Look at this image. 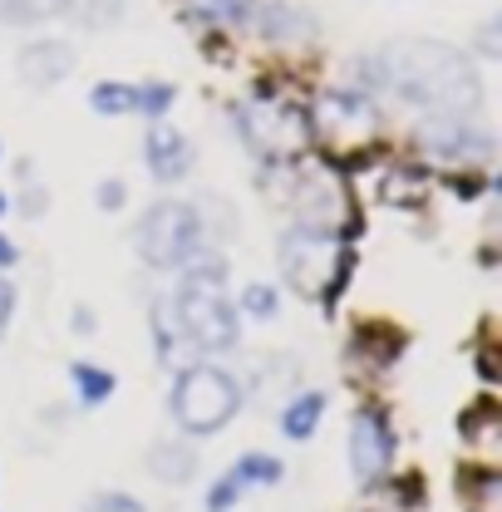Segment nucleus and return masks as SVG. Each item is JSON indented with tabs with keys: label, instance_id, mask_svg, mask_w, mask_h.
Instances as JSON below:
<instances>
[{
	"label": "nucleus",
	"instance_id": "17",
	"mask_svg": "<svg viewBox=\"0 0 502 512\" xmlns=\"http://www.w3.org/2000/svg\"><path fill=\"white\" fill-rule=\"evenodd\" d=\"M69 380H74V394H79V404H104L109 394H114V375L109 370H99V365H69Z\"/></svg>",
	"mask_w": 502,
	"mask_h": 512
},
{
	"label": "nucleus",
	"instance_id": "7",
	"mask_svg": "<svg viewBox=\"0 0 502 512\" xmlns=\"http://www.w3.org/2000/svg\"><path fill=\"white\" fill-rule=\"evenodd\" d=\"M375 104L365 99V94H355V89H330V94H320V104H315L311 114V133H320L325 143H345V153H360V148H370L375 143Z\"/></svg>",
	"mask_w": 502,
	"mask_h": 512
},
{
	"label": "nucleus",
	"instance_id": "20",
	"mask_svg": "<svg viewBox=\"0 0 502 512\" xmlns=\"http://www.w3.org/2000/svg\"><path fill=\"white\" fill-rule=\"evenodd\" d=\"M89 104H94V114H133V84L104 79V84H94Z\"/></svg>",
	"mask_w": 502,
	"mask_h": 512
},
{
	"label": "nucleus",
	"instance_id": "23",
	"mask_svg": "<svg viewBox=\"0 0 502 512\" xmlns=\"http://www.w3.org/2000/svg\"><path fill=\"white\" fill-rule=\"evenodd\" d=\"M389 498H394L399 508H419V503H424V473H404V478H394V483H389Z\"/></svg>",
	"mask_w": 502,
	"mask_h": 512
},
{
	"label": "nucleus",
	"instance_id": "16",
	"mask_svg": "<svg viewBox=\"0 0 502 512\" xmlns=\"http://www.w3.org/2000/svg\"><path fill=\"white\" fill-rule=\"evenodd\" d=\"M320 414H325V394H301L286 414H281V429H286V439H311L315 424H320Z\"/></svg>",
	"mask_w": 502,
	"mask_h": 512
},
{
	"label": "nucleus",
	"instance_id": "27",
	"mask_svg": "<svg viewBox=\"0 0 502 512\" xmlns=\"http://www.w3.org/2000/svg\"><path fill=\"white\" fill-rule=\"evenodd\" d=\"M89 512H143V503L128 498V493H104V498H94V508Z\"/></svg>",
	"mask_w": 502,
	"mask_h": 512
},
{
	"label": "nucleus",
	"instance_id": "9",
	"mask_svg": "<svg viewBox=\"0 0 502 512\" xmlns=\"http://www.w3.org/2000/svg\"><path fill=\"white\" fill-rule=\"evenodd\" d=\"M143 163H148V173L158 183H178V178H188V168H192V143L173 124L153 119L148 138H143Z\"/></svg>",
	"mask_w": 502,
	"mask_h": 512
},
{
	"label": "nucleus",
	"instance_id": "15",
	"mask_svg": "<svg viewBox=\"0 0 502 512\" xmlns=\"http://www.w3.org/2000/svg\"><path fill=\"white\" fill-rule=\"evenodd\" d=\"M256 25H261L271 40H286V35H315V20L311 15H301V10H291V5H266V10L256 15Z\"/></svg>",
	"mask_w": 502,
	"mask_h": 512
},
{
	"label": "nucleus",
	"instance_id": "30",
	"mask_svg": "<svg viewBox=\"0 0 502 512\" xmlns=\"http://www.w3.org/2000/svg\"><path fill=\"white\" fill-rule=\"evenodd\" d=\"M483 55H498V25H483Z\"/></svg>",
	"mask_w": 502,
	"mask_h": 512
},
{
	"label": "nucleus",
	"instance_id": "22",
	"mask_svg": "<svg viewBox=\"0 0 502 512\" xmlns=\"http://www.w3.org/2000/svg\"><path fill=\"white\" fill-rule=\"evenodd\" d=\"M232 478H237V483H276V478H281V458H271V453H247V458L232 468Z\"/></svg>",
	"mask_w": 502,
	"mask_h": 512
},
{
	"label": "nucleus",
	"instance_id": "1",
	"mask_svg": "<svg viewBox=\"0 0 502 512\" xmlns=\"http://www.w3.org/2000/svg\"><path fill=\"white\" fill-rule=\"evenodd\" d=\"M379 69V84H389L414 109H429L434 119H468L483 104V84L473 64L439 40H409L399 50H384L370 60Z\"/></svg>",
	"mask_w": 502,
	"mask_h": 512
},
{
	"label": "nucleus",
	"instance_id": "8",
	"mask_svg": "<svg viewBox=\"0 0 502 512\" xmlns=\"http://www.w3.org/2000/svg\"><path fill=\"white\" fill-rule=\"evenodd\" d=\"M389 458H394V429H389L384 414L365 409L355 419V429H350V468H355V478L360 483H379L389 473Z\"/></svg>",
	"mask_w": 502,
	"mask_h": 512
},
{
	"label": "nucleus",
	"instance_id": "24",
	"mask_svg": "<svg viewBox=\"0 0 502 512\" xmlns=\"http://www.w3.org/2000/svg\"><path fill=\"white\" fill-rule=\"evenodd\" d=\"M242 311H247L251 320H271V316H276V291H271V286H247Z\"/></svg>",
	"mask_w": 502,
	"mask_h": 512
},
{
	"label": "nucleus",
	"instance_id": "25",
	"mask_svg": "<svg viewBox=\"0 0 502 512\" xmlns=\"http://www.w3.org/2000/svg\"><path fill=\"white\" fill-rule=\"evenodd\" d=\"M237 493H242V483L227 473V478H217L212 483V493H207V512H227V508H237Z\"/></svg>",
	"mask_w": 502,
	"mask_h": 512
},
{
	"label": "nucleus",
	"instance_id": "14",
	"mask_svg": "<svg viewBox=\"0 0 502 512\" xmlns=\"http://www.w3.org/2000/svg\"><path fill=\"white\" fill-rule=\"evenodd\" d=\"M399 350H404V335H399V330H384L375 320L355 330V355H370L375 365H389Z\"/></svg>",
	"mask_w": 502,
	"mask_h": 512
},
{
	"label": "nucleus",
	"instance_id": "29",
	"mask_svg": "<svg viewBox=\"0 0 502 512\" xmlns=\"http://www.w3.org/2000/svg\"><path fill=\"white\" fill-rule=\"evenodd\" d=\"M10 311H15V286L0 281V335H5V325H10Z\"/></svg>",
	"mask_w": 502,
	"mask_h": 512
},
{
	"label": "nucleus",
	"instance_id": "5",
	"mask_svg": "<svg viewBox=\"0 0 502 512\" xmlns=\"http://www.w3.org/2000/svg\"><path fill=\"white\" fill-rule=\"evenodd\" d=\"M237 133L256 158L266 163H291L306 153L311 143V114L296 104H276V99H251L237 109Z\"/></svg>",
	"mask_w": 502,
	"mask_h": 512
},
{
	"label": "nucleus",
	"instance_id": "13",
	"mask_svg": "<svg viewBox=\"0 0 502 512\" xmlns=\"http://www.w3.org/2000/svg\"><path fill=\"white\" fill-rule=\"evenodd\" d=\"M458 488H463V512H502V478L493 468L468 473V483Z\"/></svg>",
	"mask_w": 502,
	"mask_h": 512
},
{
	"label": "nucleus",
	"instance_id": "19",
	"mask_svg": "<svg viewBox=\"0 0 502 512\" xmlns=\"http://www.w3.org/2000/svg\"><path fill=\"white\" fill-rule=\"evenodd\" d=\"M458 429H463V439H468V444L493 439V434H498V404H493V399H478V404L458 419Z\"/></svg>",
	"mask_w": 502,
	"mask_h": 512
},
{
	"label": "nucleus",
	"instance_id": "11",
	"mask_svg": "<svg viewBox=\"0 0 502 512\" xmlns=\"http://www.w3.org/2000/svg\"><path fill=\"white\" fill-rule=\"evenodd\" d=\"M148 473L153 478H163V483H188L192 473H197V453H192L188 444H153V453H148Z\"/></svg>",
	"mask_w": 502,
	"mask_h": 512
},
{
	"label": "nucleus",
	"instance_id": "4",
	"mask_svg": "<svg viewBox=\"0 0 502 512\" xmlns=\"http://www.w3.org/2000/svg\"><path fill=\"white\" fill-rule=\"evenodd\" d=\"M237 409H242V384L217 365H188L173 384V419L192 439L217 434L222 424H232Z\"/></svg>",
	"mask_w": 502,
	"mask_h": 512
},
{
	"label": "nucleus",
	"instance_id": "12",
	"mask_svg": "<svg viewBox=\"0 0 502 512\" xmlns=\"http://www.w3.org/2000/svg\"><path fill=\"white\" fill-rule=\"evenodd\" d=\"M124 5L128 0H60V15L84 30H109L124 20Z\"/></svg>",
	"mask_w": 502,
	"mask_h": 512
},
{
	"label": "nucleus",
	"instance_id": "10",
	"mask_svg": "<svg viewBox=\"0 0 502 512\" xmlns=\"http://www.w3.org/2000/svg\"><path fill=\"white\" fill-rule=\"evenodd\" d=\"M15 69H20V79H25L30 89H55L64 74L74 69V50H69L64 40H35V45L20 50Z\"/></svg>",
	"mask_w": 502,
	"mask_h": 512
},
{
	"label": "nucleus",
	"instance_id": "2",
	"mask_svg": "<svg viewBox=\"0 0 502 512\" xmlns=\"http://www.w3.org/2000/svg\"><path fill=\"white\" fill-rule=\"evenodd\" d=\"M173 316L183 340H192L197 350H232L237 345V311L227 301V271L222 261H188L183 291L173 301Z\"/></svg>",
	"mask_w": 502,
	"mask_h": 512
},
{
	"label": "nucleus",
	"instance_id": "3",
	"mask_svg": "<svg viewBox=\"0 0 502 512\" xmlns=\"http://www.w3.org/2000/svg\"><path fill=\"white\" fill-rule=\"evenodd\" d=\"M281 276L291 281V291H301L311 301H335V291L350 276L345 237L320 232V227H291L281 237Z\"/></svg>",
	"mask_w": 502,
	"mask_h": 512
},
{
	"label": "nucleus",
	"instance_id": "32",
	"mask_svg": "<svg viewBox=\"0 0 502 512\" xmlns=\"http://www.w3.org/2000/svg\"><path fill=\"white\" fill-rule=\"evenodd\" d=\"M0 212H5V197H0Z\"/></svg>",
	"mask_w": 502,
	"mask_h": 512
},
{
	"label": "nucleus",
	"instance_id": "6",
	"mask_svg": "<svg viewBox=\"0 0 502 512\" xmlns=\"http://www.w3.org/2000/svg\"><path fill=\"white\" fill-rule=\"evenodd\" d=\"M138 256L158 271H173V266H188L192 256L202 252V217L192 202H153L133 232Z\"/></svg>",
	"mask_w": 502,
	"mask_h": 512
},
{
	"label": "nucleus",
	"instance_id": "26",
	"mask_svg": "<svg viewBox=\"0 0 502 512\" xmlns=\"http://www.w3.org/2000/svg\"><path fill=\"white\" fill-rule=\"evenodd\" d=\"M197 10H207L217 20H242L247 15V0H197Z\"/></svg>",
	"mask_w": 502,
	"mask_h": 512
},
{
	"label": "nucleus",
	"instance_id": "31",
	"mask_svg": "<svg viewBox=\"0 0 502 512\" xmlns=\"http://www.w3.org/2000/svg\"><path fill=\"white\" fill-rule=\"evenodd\" d=\"M10 261H15V247H10V242L0 237V266H10Z\"/></svg>",
	"mask_w": 502,
	"mask_h": 512
},
{
	"label": "nucleus",
	"instance_id": "21",
	"mask_svg": "<svg viewBox=\"0 0 502 512\" xmlns=\"http://www.w3.org/2000/svg\"><path fill=\"white\" fill-rule=\"evenodd\" d=\"M173 99H178L173 84H143V89H133V109L148 114V119H163L173 109Z\"/></svg>",
	"mask_w": 502,
	"mask_h": 512
},
{
	"label": "nucleus",
	"instance_id": "28",
	"mask_svg": "<svg viewBox=\"0 0 502 512\" xmlns=\"http://www.w3.org/2000/svg\"><path fill=\"white\" fill-rule=\"evenodd\" d=\"M94 197H99V207H104V212H119L128 192H124V183L114 178V183H99V192H94Z\"/></svg>",
	"mask_w": 502,
	"mask_h": 512
},
{
	"label": "nucleus",
	"instance_id": "18",
	"mask_svg": "<svg viewBox=\"0 0 502 512\" xmlns=\"http://www.w3.org/2000/svg\"><path fill=\"white\" fill-rule=\"evenodd\" d=\"M50 15H60V0H0L5 25H40Z\"/></svg>",
	"mask_w": 502,
	"mask_h": 512
}]
</instances>
